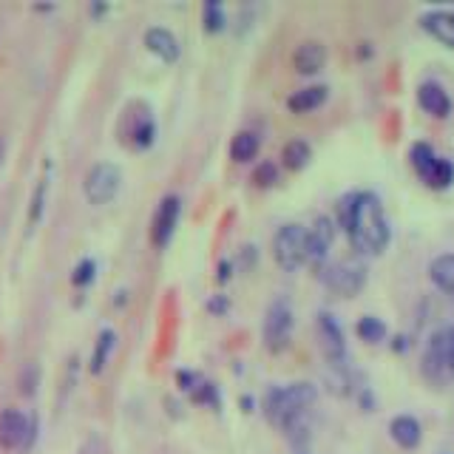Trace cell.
<instances>
[{
	"label": "cell",
	"mask_w": 454,
	"mask_h": 454,
	"mask_svg": "<svg viewBox=\"0 0 454 454\" xmlns=\"http://www.w3.org/2000/svg\"><path fill=\"white\" fill-rule=\"evenodd\" d=\"M326 63V46L321 40H304L293 51V68L298 74H318Z\"/></svg>",
	"instance_id": "14"
},
{
	"label": "cell",
	"mask_w": 454,
	"mask_h": 454,
	"mask_svg": "<svg viewBox=\"0 0 454 454\" xmlns=\"http://www.w3.org/2000/svg\"><path fill=\"white\" fill-rule=\"evenodd\" d=\"M4 153H6V142H4V137H0V160H4Z\"/></svg>",
	"instance_id": "32"
},
{
	"label": "cell",
	"mask_w": 454,
	"mask_h": 454,
	"mask_svg": "<svg viewBox=\"0 0 454 454\" xmlns=\"http://www.w3.org/2000/svg\"><path fill=\"white\" fill-rule=\"evenodd\" d=\"M179 213H182V199L176 193H168L160 199V205H156V213L151 219V241L153 247L165 250L170 236L176 231V222H179Z\"/></svg>",
	"instance_id": "10"
},
{
	"label": "cell",
	"mask_w": 454,
	"mask_h": 454,
	"mask_svg": "<svg viewBox=\"0 0 454 454\" xmlns=\"http://www.w3.org/2000/svg\"><path fill=\"white\" fill-rule=\"evenodd\" d=\"M94 273H97L94 259H82V262L74 267V273H71V284H74V287H85V284H91V281H94Z\"/></svg>",
	"instance_id": "27"
},
{
	"label": "cell",
	"mask_w": 454,
	"mask_h": 454,
	"mask_svg": "<svg viewBox=\"0 0 454 454\" xmlns=\"http://www.w3.org/2000/svg\"><path fill=\"white\" fill-rule=\"evenodd\" d=\"M207 307H210L213 312H222V309H224V298H216V301H213V304H207Z\"/></svg>",
	"instance_id": "30"
},
{
	"label": "cell",
	"mask_w": 454,
	"mask_h": 454,
	"mask_svg": "<svg viewBox=\"0 0 454 454\" xmlns=\"http://www.w3.org/2000/svg\"><path fill=\"white\" fill-rule=\"evenodd\" d=\"M389 434H392V440L401 449H418L420 446V437H423L420 420L415 415H397L389 423Z\"/></svg>",
	"instance_id": "17"
},
{
	"label": "cell",
	"mask_w": 454,
	"mask_h": 454,
	"mask_svg": "<svg viewBox=\"0 0 454 454\" xmlns=\"http://www.w3.org/2000/svg\"><path fill=\"white\" fill-rule=\"evenodd\" d=\"M153 134H156V125L153 120L148 117V114H142V117L134 122L131 128V142H134V148H148L151 142H153Z\"/></svg>",
	"instance_id": "25"
},
{
	"label": "cell",
	"mask_w": 454,
	"mask_h": 454,
	"mask_svg": "<svg viewBox=\"0 0 454 454\" xmlns=\"http://www.w3.org/2000/svg\"><path fill=\"white\" fill-rule=\"evenodd\" d=\"M114 344H117V335H114V330H103L97 335V344H94V352H91V366H89L94 375H99L106 369Z\"/></svg>",
	"instance_id": "22"
},
{
	"label": "cell",
	"mask_w": 454,
	"mask_h": 454,
	"mask_svg": "<svg viewBox=\"0 0 454 454\" xmlns=\"http://www.w3.org/2000/svg\"><path fill=\"white\" fill-rule=\"evenodd\" d=\"M326 94H330V89H326L324 82H316V85H304V89H298L287 97V108L293 114H307L312 108H318Z\"/></svg>",
	"instance_id": "18"
},
{
	"label": "cell",
	"mask_w": 454,
	"mask_h": 454,
	"mask_svg": "<svg viewBox=\"0 0 454 454\" xmlns=\"http://www.w3.org/2000/svg\"><path fill=\"white\" fill-rule=\"evenodd\" d=\"M309 156H312V148H309V142L301 139V137L290 139L287 145H284V151H281V160L290 170H301L309 162Z\"/></svg>",
	"instance_id": "21"
},
{
	"label": "cell",
	"mask_w": 454,
	"mask_h": 454,
	"mask_svg": "<svg viewBox=\"0 0 454 454\" xmlns=\"http://www.w3.org/2000/svg\"><path fill=\"white\" fill-rule=\"evenodd\" d=\"M338 224L344 227L349 245L361 255H378L387 250L392 231L383 202L375 191H352L338 202Z\"/></svg>",
	"instance_id": "1"
},
{
	"label": "cell",
	"mask_w": 454,
	"mask_h": 454,
	"mask_svg": "<svg viewBox=\"0 0 454 454\" xmlns=\"http://www.w3.org/2000/svg\"><path fill=\"white\" fill-rule=\"evenodd\" d=\"M46 191H49V176L43 174L35 184V193H32V205H28V224H37L43 216V205H46Z\"/></svg>",
	"instance_id": "26"
},
{
	"label": "cell",
	"mask_w": 454,
	"mask_h": 454,
	"mask_svg": "<svg viewBox=\"0 0 454 454\" xmlns=\"http://www.w3.org/2000/svg\"><path fill=\"white\" fill-rule=\"evenodd\" d=\"M202 23H205V32H210V35L222 32V28L227 26V14H224L219 0H207V4L202 6Z\"/></svg>",
	"instance_id": "24"
},
{
	"label": "cell",
	"mask_w": 454,
	"mask_h": 454,
	"mask_svg": "<svg viewBox=\"0 0 454 454\" xmlns=\"http://www.w3.org/2000/svg\"><path fill=\"white\" fill-rule=\"evenodd\" d=\"M318 278L324 281L326 290H333L338 295L352 298L355 293H361V287L366 284V267L361 262H324L316 267Z\"/></svg>",
	"instance_id": "6"
},
{
	"label": "cell",
	"mask_w": 454,
	"mask_h": 454,
	"mask_svg": "<svg viewBox=\"0 0 454 454\" xmlns=\"http://www.w3.org/2000/svg\"><path fill=\"white\" fill-rule=\"evenodd\" d=\"M355 333H358V338L366 340V344H380V340L387 338V324L378 316H364L355 324Z\"/></svg>",
	"instance_id": "23"
},
{
	"label": "cell",
	"mask_w": 454,
	"mask_h": 454,
	"mask_svg": "<svg viewBox=\"0 0 454 454\" xmlns=\"http://www.w3.org/2000/svg\"><path fill=\"white\" fill-rule=\"evenodd\" d=\"M262 338H264V347L270 352H284V349L290 347V338H293V307H290L287 298H276V301H270V307L264 312Z\"/></svg>",
	"instance_id": "7"
},
{
	"label": "cell",
	"mask_w": 454,
	"mask_h": 454,
	"mask_svg": "<svg viewBox=\"0 0 454 454\" xmlns=\"http://www.w3.org/2000/svg\"><path fill=\"white\" fill-rule=\"evenodd\" d=\"M318 401V389L309 380H295L284 383V387H273L264 395V418L281 429L284 434H290L293 440L307 432L309 411Z\"/></svg>",
	"instance_id": "2"
},
{
	"label": "cell",
	"mask_w": 454,
	"mask_h": 454,
	"mask_svg": "<svg viewBox=\"0 0 454 454\" xmlns=\"http://www.w3.org/2000/svg\"><path fill=\"white\" fill-rule=\"evenodd\" d=\"M429 276L440 290L454 295V253H440L429 264Z\"/></svg>",
	"instance_id": "19"
},
{
	"label": "cell",
	"mask_w": 454,
	"mask_h": 454,
	"mask_svg": "<svg viewBox=\"0 0 454 454\" xmlns=\"http://www.w3.org/2000/svg\"><path fill=\"white\" fill-rule=\"evenodd\" d=\"M227 276H231V264L222 262V264H219V281H227Z\"/></svg>",
	"instance_id": "29"
},
{
	"label": "cell",
	"mask_w": 454,
	"mask_h": 454,
	"mask_svg": "<svg viewBox=\"0 0 454 454\" xmlns=\"http://www.w3.org/2000/svg\"><path fill=\"white\" fill-rule=\"evenodd\" d=\"M420 26L443 46L454 49V12L449 9H429L420 14Z\"/></svg>",
	"instance_id": "16"
},
{
	"label": "cell",
	"mask_w": 454,
	"mask_h": 454,
	"mask_svg": "<svg viewBox=\"0 0 454 454\" xmlns=\"http://www.w3.org/2000/svg\"><path fill=\"white\" fill-rule=\"evenodd\" d=\"M262 148V137L255 131H239L231 142V156L236 162H250Z\"/></svg>",
	"instance_id": "20"
},
{
	"label": "cell",
	"mask_w": 454,
	"mask_h": 454,
	"mask_svg": "<svg viewBox=\"0 0 454 454\" xmlns=\"http://www.w3.org/2000/svg\"><path fill=\"white\" fill-rule=\"evenodd\" d=\"M273 255L281 270H298L301 264L309 262V236L307 227L298 222H287L278 227V233L273 236Z\"/></svg>",
	"instance_id": "5"
},
{
	"label": "cell",
	"mask_w": 454,
	"mask_h": 454,
	"mask_svg": "<svg viewBox=\"0 0 454 454\" xmlns=\"http://www.w3.org/2000/svg\"><path fill=\"white\" fill-rule=\"evenodd\" d=\"M120 182H122V170L114 162H94L82 179L85 199H89L91 205H108L111 199L117 196Z\"/></svg>",
	"instance_id": "8"
},
{
	"label": "cell",
	"mask_w": 454,
	"mask_h": 454,
	"mask_svg": "<svg viewBox=\"0 0 454 454\" xmlns=\"http://www.w3.org/2000/svg\"><path fill=\"white\" fill-rule=\"evenodd\" d=\"M307 236H309V262L318 267L326 262V253H330V247H333L335 222L330 216H318L316 222H312V227H307Z\"/></svg>",
	"instance_id": "12"
},
{
	"label": "cell",
	"mask_w": 454,
	"mask_h": 454,
	"mask_svg": "<svg viewBox=\"0 0 454 454\" xmlns=\"http://www.w3.org/2000/svg\"><path fill=\"white\" fill-rule=\"evenodd\" d=\"M316 326H318V340H321L324 358L330 361L333 369H347V338H344V330H340L338 318L333 312L321 309L316 316Z\"/></svg>",
	"instance_id": "9"
},
{
	"label": "cell",
	"mask_w": 454,
	"mask_h": 454,
	"mask_svg": "<svg viewBox=\"0 0 454 454\" xmlns=\"http://www.w3.org/2000/svg\"><path fill=\"white\" fill-rule=\"evenodd\" d=\"M32 437H35V423L28 420L20 409L0 411V446L23 449V446H32Z\"/></svg>",
	"instance_id": "11"
},
{
	"label": "cell",
	"mask_w": 454,
	"mask_h": 454,
	"mask_svg": "<svg viewBox=\"0 0 454 454\" xmlns=\"http://www.w3.org/2000/svg\"><path fill=\"white\" fill-rule=\"evenodd\" d=\"M420 369L423 378L434 387H446L449 380H454V324L432 333L429 344L423 349Z\"/></svg>",
	"instance_id": "3"
},
{
	"label": "cell",
	"mask_w": 454,
	"mask_h": 454,
	"mask_svg": "<svg viewBox=\"0 0 454 454\" xmlns=\"http://www.w3.org/2000/svg\"><path fill=\"white\" fill-rule=\"evenodd\" d=\"M409 162L415 168V174L434 191H443L454 182V162L440 156L429 142H415L409 148Z\"/></svg>",
	"instance_id": "4"
},
{
	"label": "cell",
	"mask_w": 454,
	"mask_h": 454,
	"mask_svg": "<svg viewBox=\"0 0 454 454\" xmlns=\"http://www.w3.org/2000/svg\"><path fill=\"white\" fill-rule=\"evenodd\" d=\"M253 182L262 184V188H270L273 182H278V168L273 162H262L259 168L253 170Z\"/></svg>",
	"instance_id": "28"
},
{
	"label": "cell",
	"mask_w": 454,
	"mask_h": 454,
	"mask_svg": "<svg viewBox=\"0 0 454 454\" xmlns=\"http://www.w3.org/2000/svg\"><path fill=\"white\" fill-rule=\"evenodd\" d=\"M103 12H106L103 4H94V6H91V14H103Z\"/></svg>",
	"instance_id": "31"
},
{
	"label": "cell",
	"mask_w": 454,
	"mask_h": 454,
	"mask_svg": "<svg viewBox=\"0 0 454 454\" xmlns=\"http://www.w3.org/2000/svg\"><path fill=\"white\" fill-rule=\"evenodd\" d=\"M145 46H148L151 54H156L165 63H176L179 54H182V46H179L176 35L170 32V28H165V26H151L148 28V32H145Z\"/></svg>",
	"instance_id": "15"
},
{
	"label": "cell",
	"mask_w": 454,
	"mask_h": 454,
	"mask_svg": "<svg viewBox=\"0 0 454 454\" xmlns=\"http://www.w3.org/2000/svg\"><path fill=\"white\" fill-rule=\"evenodd\" d=\"M418 103L426 114H432V117H440V120L451 114V97L437 80H423L418 85Z\"/></svg>",
	"instance_id": "13"
}]
</instances>
